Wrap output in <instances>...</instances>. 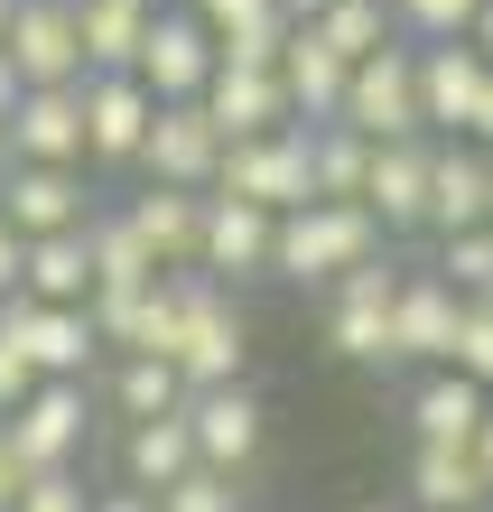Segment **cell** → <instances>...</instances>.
<instances>
[{
  "label": "cell",
  "mask_w": 493,
  "mask_h": 512,
  "mask_svg": "<svg viewBox=\"0 0 493 512\" xmlns=\"http://www.w3.org/2000/svg\"><path fill=\"white\" fill-rule=\"evenodd\" d=\"M28 382H38V373H28V354H19L10 336H0V419H10V410L28 401Z\"/></svg>",
  "instance_id": "8d00e7d4"
},
{
  "label": "cell",
  "mask_w": 493,
  "mask_h": 512,
  "mask_svg": "<svg viewBox=\"0 0 493 512\" xmlns=\"http://www.w3.org/2000/svg\"><path fill=\"white\" fill-rule=\"evenodd\" d=\"M196 103H205V122L224 131V140H252V131H280V122H289L280 66H214Z\"/></svg>",
  "instance_id": "d6986e66"
},
{
  "label": "cell",
  "mask_w": 493,
  "mask_h": 512,
  "mask_svg": "<svg viewBox=\"0 0 493 512\" xmlns=\"http://www.w3.org/2000/svg\"><path fill=\"white\" fill-rule=\"evenodd\" d=\"M131 75H140L159 103H196V94H205V75H214V38H205V19L187 10V0H159V10H149Z\"/></svg>",
  "instance_id": "30bf717a"
},
{
  "label": "cell",
  "mask_w": 493,
  "mask_h": 512,
  "mask_svg": "<svg viewBox=\"0 0 493 512\" xmlns=\"http://www.w3.org/2000/svg\"><path fill=\"white\" fill-rule=\"evenodd\" d=\"M307 28H317V47H335L345 66H354V56H373V47H391V38H400V28H391V0H326V10L307 19Z\"/></svg>",
  "instance_id": "f546056e"
},
{
  "label": "cell",
  "mask_w": 493,
  "mask_h": 512,
  "mask_svg": "<svg viewBox=\"0 0 493 512\" xmlns=\"http://www.w3.org/2000/svg\"><path fill=\"white\" fill-rule=\"evenodd\" d=\"M475 10H484V0H391V28L410 47H447V38L475 28Z\"/></svg>",
  "instance_id": "836d02e7"
},
{
  "label": "cell",
  "mask_w": 493,
  "mask_h": 512,
  "mask_svg": "<svg viewBox=\"0 0 493 512\" xmlns=\"http://www.w3.org/2000/svg\"><path fill=\"white\" fill-rule=\"evenodd\" d=\"M149 10H159V0H149Z\"/></svg>",
  "instance_id": "f907efd6"
},
{
  "label": "cell",
  "mask_w": 493,
  "mask_h": 512,
  "mask_svg": "<svg viewBox=\"0 0 493 512\" xmlns=\"http://www.w3.org/2000/svg\"><path fill=\"white\" fill-rule=\"evenodd\" d=\"M335 122L363 131V140H428L419 131V47L391 38L373 56L345 66V94H335Z\"/></svg>",
  "instance_id": "3957f363"
},
{
  "label": "cell",
  "mask_w": 493,
  "mask_h": 512,
  "mask_svg": "<svg viewBox=\"0 0 493 512\" xmlns=\"http://www.w3.org/2000/svg\"><path fill=\"white\" fill-rule=\"evenodd\" d=\"M484 224H493V187H484Z\"/></svg>",
  "instance_id": "7dc6e473"
},
{
  "label": "cell",
  "mask_w": 493,
  "mask_h": 512,
  "mask_svg": "<svg viewBox=\"0 0 493 512\" xmlns=\"http://www.w3.org/2000/svg\"><path fill=\"white\" fill-rule=\"evenodd\" d=\"M0 56H10V75H19V84H84V47H75V0H10Z\"/></svg>",
  "instance_id": "7c38bea8"
},
{
  "label": "cell",
  "mask_w": 493,
  "mask_h": 512,
  "mask_svg": "<svg viewBox=\"0 0 493 512\" xmlns=\"http://www.w3.org/2000/svg\"><path fill=\"white\" fill-rule=\"evenodd\" d=\"M438 280L456 298H493V224H466V233H438Z\"/></svg>",
  "instance_id": "4dcf8cb0"
},
{
  "label": "cell",
  "mask_w": 493,
  "mask_h": 512,
  "mask_svg": "<svg viewBox=\"0 0 493 512\" xmlns=\"http://www.w3.org/2000/svg\"><path fill=\"white\" fill-rule=\"evenodd\" d=\"M214 159H224V131L205 122V103H159V112H149V131H140L131 177H140V187H187V196H205L214 187Z\"/></svg>",
  "instance_id": "9c48e42d"
},
{
  "label": "cell",
  "mask_w": 493,
  "mask_h": 512,
  "mask_svg": "<svg viewBox=\"0 0 493 512\" xmlns=\"http://www.w3.org/2000/svg\"><path fill=\"white\" fill-rule=\"evenodd\" d=\"M456 317H466V298L438 270H400V289H391V364H447Z\"/></svg>",
  "instance_id": "e0dca14e"
},
{
  "label": "cell",
  "mask_w": 493,
  "mask_h": 512,
  "mask_svg": "<svg viewBox=\"0 0 493 512\" xmlns=\"http://www.w3.org/2000/svg\"><path fill=\"white\" fill-rule=\"evenodd\" d=\"M10 159H47V168H84V103L75 84H19L10 122H0Z\"/></svg>",
  "instance_id": "9a60e30c"
},
{
  "label": "cell",
  "mask_w": 493,
  "mask_h": 512,
  "mask_svg": "<svg viewBox=\"0 0 493 512\" xmlns=\"http://www.w3.org/2000/svg\"><path fill=\"white\" fill-rule=\"evenodd\" d=\"M345 512H382V503H345Z\"/></svg>",
  "instance_id": "c3c4849f"
},
{
  "label": "cell",
  "mask_w": 493,
  "mask_h": 512,
  "mask_svg": "<svg viewBox=\"0 0 493 512\" xmlns=\"http://www.w3.org/2000/svg\"><path fill=\"white\" fill-rule=\"evenodd\" d=\"M187 10L205 19V38H214V28H233V19H252V10H270V0H187Z\"/></svg>",
  "instance_id": "f35d334b"
},
{
  "label": "cell",
  "mask_w": 493,
  "mask_h": 512,
  "mask_svg": "<svg viewBox=\"0 0 493 512\" xmlns=\"http://www.w3.org/2000/svg\"><path fill=\"white\" fill-rule=\"evenodd\" d=\"M363 215H373L382 233H428V140H373Z\"/></svg>",
  "instance_id": "ac0fdd59"
},
{
  "label": "cell",
  "mask_w": 493,
  "mask_h": 512,
  "mask_svg": "<svg viewBox=\"0 0 493 512\" xmlns=\"http://www.w3.org/2000/svg\"><path fill=\"white\" fill-rule=\"evenodd\" d=\"M75 103H84V168H131L159 94H149L140 75H84Z\"/></svg>",
  "instance_id": "4fadbf2b"
},
{
  "label": "cell",
  "mask_w": 493,
  "mask_h": 512,
  "mask_svg": "<svg viewBox=\"0 0 493 512\" xmlns=\"http://www.w3.org/2000/svg\"><path fill=\"white\" fill-rule=\"evenodd\" d=\"M270 10H280L289 28H307V19H317V10H326V0H270Z\"/></svg>",
  "instance_id": "ee69618b"
},
{
  "label": "cell",
  "mask_w": 493,
  "mask_h": 512,
  "mask_svg": "<svg viewBox=\"0 0 493 512\" xmlns=\"http://www.w3.org/2000/svg\"><path fill=\"white\" fill-rule=\"evenodd\" d=\"M363 168H373V140H363V131H345V122L307 131V177H317V196L363 205Z\"/></svg>",
  "instance_id": "f1b7e54d"
},
{
  "label": "cell",
  "mask_w": 493,
  "mask_h": 512,
  "mask_svg": "<svg viewBox=\"0 0 493 512\" xmlns=\"http://www.w3.org/2000/svg\"><path fill=\"white\" fill-rule=\"evenodd\" d=\"M484 84H493V66H484L466 38L419 47V131H428V140H466L475 103H484Z\"/></svg>",
  "instance_id": "2e32d148"
},
{
  "label": "cell",
  "mask_w": 493,
  "mask_h": 512,
  "mask_svg": "<svg viewBox=\"0 0 493 512\" xmlns=\"http://www.w3.org/2000/svg\"><path fill=\"white\" fill-rule=\"evenodd\" d=\"M205 196H242V205H261V215L307 205V196H317V177H307V122L224 140V159H214V187H205Z\"/></svg>",
  "instance_id": "277c9868"
},
{
  "label": "cell",
  "mask_w": 493,
  "mask_h": 512,
  "mask_svg": "<svg viewBox=\"0 0 493 512\" xmlns=\"http://www.w3.org/2000/svg\"><path fill=\"white\" fill-rule=\"evenodd\" d=\"M168 280H177V345H168L177 382H187V391L242 382V364H252V317H242V289L205 280V270H168Z\"/></svg>",
  "instance_id": "7a4b0ae2"
},
{
  "label": "cell",
  "mask_w": 493,
  "mask_h": 512,
  "mask_svg": "<svg viewBox=\"0 0 493 512\" xmlns=\"http://www.w3.org/2000/svg\"><path fill=\"white\" fill-rule=\"evenodd\" d=\"M466 466H475V485H484V503H493V401H484V419L466 429Z\"/></svg>",
  "instance_id": "74e56055"
},
{
  "label": "cell",
  "mask_w": 493,
  "mask_h": 512,
  "mask_svg": "<svg viewBox=\"0 0 493 512\" xmlns=\"http://www.w3.org/2000/svg\"><path fill=\"white\" fill-rule=\"evenodd\" d=\"M140 28H149V0H75V47H84V75H131Z\"/></svg>",
  "instance_id": "d4e9b609"
},
{
  "label": "cell",
  "mask_w": 493,
  "mask_h": 512,
  "mask_svg": "<svg viewBox=\"0 0 493 512\" xmlns=\"http://www.w3.org/2000/svg\"><path fill=\"white\" fill-rule=\"evenodd\" d=\"M373 252H391V233L363 215V205L307 196V205H289V215H270V280H289V289H326L335 270L373 261Z\"/></svg>",
  "instance_id": "6da1fadb"
},
{
  "label": "cell",
  "mask_w": 493,
  "mask_h": 512,
  "mask_svg": "<svg viewBox=\"0 0 493 512\" xmlns=\"http://www.w3.org/2000/svg\"><path fill=\"white\" fill-rule=\"evenodd\" d=\"M466 140H475L484 159H493V84H484V103H475V122H466Z\"/></svg>",
  "instance_id": "ab89813d"
},
{
  "label": "cell",
  "mask_w": 493,
  "mask_h": 512,
  "mask_svg": "<svg viewBox=\"0 0 493 512\" xmlns=\"http://www.w3.org/2000/svg\"><path fill=\"white\" fill-rule=\"evenodd\" d=\"M280 84H289V122H335V94H345V56L317 47V28H289L280 47Z\"/></svg>",
  "instance_id": "cb8c5ba5"
},
{
  "label": "cell",
  "mask_w": 493,
  "mask_h": 512,
  "mask_svg": "<svg viewBox=\"0 0 493 512\" xmlns=\"http://www.w3.org/2000/svg\"><path fill=\"white\" fill-rule=\"evenodd\" d=\"M0 336L28 354L38 382H94V364H103V336L84 308H47V298H19V289L0 298Z\"/></svg>",
  "instance_id": "8992f818"
},
{
  "label": "cell",
  "mask_w": 493,
  "mask_h": 512,
  "mask_svg": "<svg viewBox=\"0 0 493 512\" xmlns=\"http://www.w3.org/2000/svg\"><path fill=\"white\" fill-rule=\"evenodd\" d=\"M10 103H19V75H10V56H0V122H10Z\"/></svg>",
  "instance_id": "bcb514c9"
},
{
  "label": "cell",
  "mask_w": 493,
  "mask_h": 512,
  "mask_svg": "<svg viewBox=\"0 0 493 512\" xmlns=\"http://www.w3.org/2000/svg\"><path fill=\"white\" fill-rule=\"evenodd\" d=\"M94 215V196H84V168H47V159H0V224L19 233V243H38V233H66Z\"/></svg>",
  "instance_id": "8fae6325"
},
{
  "label": "cell",
  "mask_w": 493,
  "mask_h": 512,
  "mask_svg": "<svg viewBox=\"0 0 493 512\" xmlns=\"http://www.w3.org/2000/svg\"><path fill=\"white\" fill-rule=\"evenodd\" d=\"M484 187H493V159L475 140H428V233L484 224Z\"/></svg>",
  "instance_id": "ffe728a7"
},
{
  "label": "cell",
  "mask_w": 493,
  "mask_h": 512,
  "mask_svg": "<svg viewBox=\"0 0 493 512\" xmlns=\"http://www.w3.org/2000/svg\"><path fill=\"white\" fill-rule=\"evenodd\" d=\"M149 512H252V503H242V475H224V466H187L177 485L149 494Z\"/></svg>",
  "instance_id": "1f68e13d"
},
{
  "label": "cell",
  "mask_w": 493,
  "mask_h": 512,
  "mask_svg": "<svg viewBox=\"0 0 493 512\" xmlns=\"http://www.w3.org/2000/svg\"><path fill=\"white\" fill-rule=\"evenodd\" d=\"M410 503L419 512H484V485H475V466H466V447H410Z\"/></svg>",
  "instance_id": "83f0119b"
},
{
  "label": "cell",
  "mask_w": 493,
  "mask_h": 512,
  "mask_svg": "<svg viewBox=\"0 0 493 512\" xmlns=\"http://www.w3.org/2000/svg\"><path fill=\"white\" fill-rule=\"evenodd\" d=\"M10 512H94V485H84V466H47V475H19Z\"/></svg>",
  "instance_id": "e575fe53"
},
{
  "label": "cell",
  "mask_w": 493,
  "mask_h": 512,
  "mask_svg": "<svg viewBox=\"0 0 493 512\" xmlns=\"http://www.w3.org/2000/svg\"><path fill=\"white\" fill-rule=\"evenodd\" d=\"M0 28H10V0H0Z\"/></svg>",
  "instance_id": "681fc988"
},
{
  "label": "cell",
  "mask_w": 493,
  "mask_h": 512,
  "mask_svg": "<svg viewBox=\"0 0 493 512\" xmlns=\"http://www.w3.org/2000/svg\"><path fill=\"white\" fill-rule=\"evenodd\" d=\"M0 159H10V149H0Z\"/></svg>",
  "instance_id": "816d5d0a"
},
{
  "label": "cell",
  "mask_w": 493,
  "mask_h": 512,
  "mask_svg": "<svg viewBox=\"0 0 493 512\" xmlns=\"http://www.w3.org/2000/svg\"><path fill=\"white\" fill-rule=\"evenodd\" d=\"M391 289H400L391 252H373V261H354V270L326 280V345L345 354V364H391Z\"/></svg>",
  "instance_id": "52a82bcc"
},
{
  "label": "cell",
  "mask_w": 493,
  "mask_h": 512,
  "mask_svg": "<svg viewBox=\"0 0 493 512\" xmlns=\"http://www.w3.org/2000/svg\"><path fill=\"white\" fill-rule=\"evenodd\" d=\"M103 401H112L121 429H131V419H168L177 401H187V382H177V364H159V354H112Z\"/></svg>",
  "instance_id": "4316f807"
},
{
  "label": "cell",
  "mask_w": 493,
  "mask_h": 512,
  "mask_svg": "<svg viewBox=\"0 0 493 512\" xmlns=\"http://www.w3.org/2000/svg\"><path fill=\"white\" fill-rule=\"evenodd\" d=\"M19 475H28V466L10 457V438H0V512H10V494H19Z\"/></svg>",
  "instance_id": "7bdbcfd3"
},
{
  "label": "cell",
  "mask_w": 493,
  "mask_h": 512,
  "mask_svg": "<svg viewBox=\"0 0 493 512\" xmlns=\"http://www.w3.org/2000/svg\"><path fill=\"white\" fill-rule=\"evenodd\" d=\"M196 466V438H187V419H131L121 429V475H131V494H159V485H177V475Z\"/></svg>",
  "instance_id": "484cf974"
},
{
  "label": "cell",
  "mask_w": 493,
  "mask_h": 512,
  "mask_svg": "<svg viewBox=\"0 0 493 512\" xmlns=\"http://www.w3.org/2000/svg\"><path fill=\"white\" fill-rule=\"evenodd\" d=\"M19 298H47V308H84V298H94V252H84V224L19 243Z\"/></svg>",
  "instance_id": "7402d4cb"
},
{
  "label": "cell",
  "mask_w": 493,
  "mask_h": 512,
  "mask_svg": "<svg viewBox=\"0 0 493 512\" xmlns=\"http://www.w3.org/2000/svg\"><path fill=\"white\" fill-rule=\"evenodd\" d=\"M447 364L466 373L475 391H493V298H466V317H456V345H447Z\"/></svg>",
  "instance_id": "d590c367"
},
{
  "label": "cell",
  "mask_w": 493,
  "mask_h": 512,
  "mask_svg": "<svg viewBox=\"0 0 493 512\" xmlns=\"http://www.w3.org/2000/svg\"><path fill=\"white\" fill-rule=\"evenodd\" d=\"M121 224L149 243V261H159V270H187V261H196L205 196H187V187H131V196H121Z\"/></svg>",
  "instance_id": "44dd1931"
},
{
  "label": "cell",
  "mask_w": 493,
  "mask_h": 512,
  "mask_svg": "<svg viewBox=\"0 0 493 512\" xmlns=\"http://www.w3.org/2000/svg\"><path fill=\"white\" fill-rule=\"evenodd\" d=\"M0 438H10V457L28 475L84 466V447H94V382H28V401L0 419Z\"/></svg>",
  "instance_id": "5b68a950"
},
{
  "label": "cell",
  "mask_w": 493,
  "mask_h": 512,
  "mask_svg": "<svg viewBox=\"0 0 493 512\" xmlns=\"http://www.w3.org/2000/svg\"><path fill=\"white\" fill-rule=\"evenodd\" d=\"M177 419H187V438H196V466H224V475H242L261 457V438H270V401L252 382H205V391L177 401Z\"/></svg>",
  "instance_id": "ba28073f"
},
{
  "label": "cell",
  "mask_w": 493,
  "mask_h": 512,
  "mask_svg": "<svg viewBox=\"0 0 493 512\" xmlns=\"http://www.w3.org/2000/svg\"><path fill=\"white\" fill-rule=\"evenodd\" d=\"M10 289H19V233L0 224V298H10Z\"/></svg>",
  "instance_id": "60d3db41"
},
{
  "label": "cell",
  "mask_w": 493,
  "mask_h": 512,
  "mask_svg": "<svg viewBox=\"0 0 493 512\" xmlns=\"http://www.w3.org/2000/svg\"><path fill=\"white\" fill-rule=\"evenodd\" d=\"M280 47H289V19L280 10H252V19L214 28V66H280Z\"/></svg>",
  "instance_id": "d6a6232c"
},
{
  "label": "cell",
  "mask_w": 493,
  "mask_h": 512,
  "mask_svg": "<svg viewBox=\"0 0 493 512\" xmlns=\"http://www.w3.org/2000/svg\"><path fill=\"white\" fill-rule=\"evenodd\" d=\"M187 270H205V280H224V289L270 280V215L242 205V196H205V224H196V261Z\"/></svg>",
  "instance_id": "5bb4252c"
},
{
  "label": "cell",
  "mask_w": 493,
  "mask_h": 512,
  "mask_svg": "<svg viewBox=\"0 0 493 512\" xmlns=\"http://www.w3.org/2000/svg\"><path fill=\"white\" fill-rule=\"evenodd\" d=\"M493 391H475L456 364H428L419 391H410V447H466V429L484 419Z\"/></svg>",
  "instance_id": "603a6c76"
},
{
  "label": "cell",
  "mask_w": 493,
  "mask_h": 512,
  "mask_svg": "<svg viewBox=\"0 0 493 512\" xmlns=\"http://www.w3.org/2000/svg\"><path fill=\"white\" fill-rule=\"evenodd\" d=\"M94 512H149V494H94Z\"/></svg>",
  "instance_id": "f6af8a7d"
},
{
  "label": "cell",
  "mask_w": 493,
  "mask_h": 512,
  "mask_svg": "<svg viewBox=\"0 0 493 512\" xmlns=\"http://www.w3.org/2000/svg\"><path fill=\"white\" fill-rule=\"evenodd\" d=\"M466 47L484 56V66H493V0H484V10H475V28H466Z\"/></svg>",
  "instance_id": "b9f144b4"
}]
</instances>
